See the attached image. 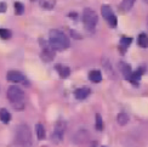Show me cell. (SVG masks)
Returning <instances> with one entry per match:
<instances>
[{
	"mask_svg": "<svg viewBox=\"0 0 148 147\" xmlns=\"http://www.w3.org/2000/svg\"><path fill=\"white\" fill-rule=\"evenodd\" d=\"M8 99L11 103V106L17 111H23L24 106H26V101H24V93L21 88L16 87V85H11L8 89Z\"/></svg>",
	"mask_w": 148,
	"mask_h": 147,
	"instance_id": "obj_1",
	"label": "cell"
},
{
	"mask_svg": "<svg viewBox=\"0 0 148 147\" xmlns=\"http://www.w3.org/2000/svg\"><path fill=\"white\" fill-rule=\"evenodd\" d=\"M49 44H50L55 50H63L69 46V39L67 35L57 29H52L49 34Z\"/></svg>",
	"mask_w": 148,
	"mask_h": 147,
	"instance_id": "obj_2",
	"label": "cell"
},
{
	"mask_svg": "<svg viewBox=\"0 0 148 147\" xmlns=\"http://www.w3.org/2000/svg\"><path fill=\"white\" fill-rule=\"evenodd\" d=\"M15 141L21 147H30L32 144V133L27 124H21L17 126L15 133Z\"/></svg>",
	"mask_w": 148,
	"mask_h": 147,
	"instance_id": "obj_3",
	"label": "cell"
},
{
	"mask_svg": "<svg viewBox=\"0 0 148 147\" xmlns=\"http://www.w3.org/2000/svg\"><path fill=\"white\" fill-rule=\"evenodd\" d=\"M83 22L84 26L89 30H94L96 24H97V15L94 10L91 9H85L83 14Z\"/></svg>",
	"mask_w": 148,
	"mask_h": 147,
	"instance_id": "obj_4",
	"label": "cell"
},
{
	"mask_svg": "<svg viewBox=\"0 0 148 147\" xmlns=\"http://www.w3.org/2000/svg\"><path fill=\"white\" fill-rule=\"evenodd\" d=\"M101 12H102V16L104 17V20H106L109 24V27H116V24H118V20H116V17L114 15V12L112 11L109 5H103L101 8Z\"/></svg>",
	"mask_w": 148,
	"mask_h": 147,
	"instance_id": "obj_5",
	"label": "cell"
},
{
	"mask_svg": "<svg viewBox=\"0 0 148 147\" xmlns=\"http://www.w3.org/2000/svg\"><path fill=\"white\" fill-rule=\"evenodd\" d=\"M66 123L63 120H58L56 125H55V129H53V134H52V139L55 142H60L61 140L63 139V135L66 133Z\"/></svg>",
	"mask_w": 148,
	"mask_h": 147,
	"instance_id": "obj_6",
	"label": "cell"
},
{
	"mask_svg": "<svg viewBox=\"0 0 148 147\" xmlns=\"http://www.w3.org/2000/svg\"><path fill=\"white\" fill-rule=\"evenodd\" d=\"M6 79L11 83H23L24 80H26L23 74L18 71H10L8 74H6Z\"/></svg>",
	"mask_w": 148,
	"mask_h": 147,
	"instance_id": "obj_7",
	"label": "cell"
},
{
	"mask_svg": "<svg viewBox=\"0 0 148 147\" xmlns=\"http://www.w3.org/2000/svg\"><path fill=\"white\" fill-rule=\"evenodd\" d=\"M55 57V49L49 44L46 46H44V49H42V52H41V58L45 61V62H50V61H52Z\"/></svg>",
	"mask_w": 148,
	"mask_h": 147,
	"instance_id": "obj_8",
	"label": "cell"
},
{
	"mask_svg": "<svg viewBox=\"0 0 148 147\" xmlns=\"http://www.w3.org/2000/svg\"><path fill=\"white\" fill-rule=\"evenodd\" d=\"M56 71L58 72V74L61 78H67V77H69L71 74V69H69V67H67L64 65H56Z\"/></svg>",
	"mask_w": 148,
	"mask_h": 147,
	"instance_id": "obj_9",
	"label": "cell"
},
{
	"mask_svg": "<svg viewBox=\"0 0 148 147\" xmlns=\"http://www.w3.org/2000/svg\"><path fill=\"white\" fill-rule=\"evenodd\" d=\"M89 139V134L84 131V130H80L78 131L75 135H74V142H77V144H83L85 142L86 140Z\"/></svg>",
	"mask_w": 148,
	"mask_h": 147,
	"instance_id": "obj_10",
	"label": "cell"
},
{
	"mask_svg": "<svg viewBox=\"0 0 148 147\" xmlns=\"http://www.w3.org/2000/svg\"><path fill=\"white\" fill-rule=\"evenodd\" d=\"M120 67H121V71H123V74H124V77L126 78V80H129V82H131V78H132V73H134V71L131 69V67L129 66V65H126V63H124V65H120Z\"/></svg>",
	"mask_w": 148,
	"mask_h": 147,
	"instance_id": "obj_11",
	"label": "cell"
},
{
	"mask_svg": "<svg viewBox=\"0 0 148 147\" xmlns=\"http://www.w3.org/2000/svg\"><path fill=\"white\" fill-rule=\"evenodd\" d=\"M74 95H75V97L78 100H84L90 95V89L89 88H80L75 91Z\"/></svg>",
	"mask_w": 148,
	"mask_h": 147,
	"instance_id": "obj_12",
	"label": "cell"
},
{
	"mask_svg": "<svg viewBox=\"0 0 148 147\" xmlns=\"http://www.w3.org/2000/svg\"><path fill=\"white\" fill-rule=\"evenodd\" d=\"M89 79L92 83H100L102 80V74L98 69H94L89 73Z\"/></svg>",
	"mask_w": 148,
	"mask_h": 147,
	"instance_id": "obj_13",
	"label": "cell"
},
{
	"mask_svg": "<svg viewBox=\"0 0 148 147\" xmlns=\"http://www.w3.org/2000/svg\"><path fill=\"white\" fill-rule=\"evenodd\" d=\"M0 119H1V122L5 124H8L11 120V114H10V112L8 111V109H5V108L0 109Z\"/></svg>",
	"mask_w": 148,
	"mask_h": 147,
	"instance_id": "obj_14",
	"label": "cell"
},
{
	"mask_svg": "<svg viewBox=\"0 0 148 147\" xmlns=\"http://www.w3.org/2000/svg\"><path fill=\"white\" fill-rule=\"evenodd\" d=\"M143 73H145V69L142 68V67H140L137 71H134V73H132V78H131V83L137 84L138 80L141 79V76H142Z\"/></svg>",
	"mask_w": 148,
	"mask_h": 147,
	"instance_id": "obj_15",
	"label": "cell"
},
{
	"mask_svg": "<svg viewBox=\"0 0 148 147\" xmlns=\"http://www.w3.org/2000/svg\"><path fill=\"white\" fill-rule=\"evenodd\" d=\"M137 43L141 47H148V35L142 33L138 35V39H137Z\"/></svg>",
	"mask_w": 148,
	"mask_h": 147,
	"instance_id": "obj_16",
	"label": "cell"
},
{
	"mask_svg": "<svg viewBox=\"0 0 148 147\" xmlns=\"http://www.w3.org/2000/svg\"><path fill=\"white\" fill-rule=\"evenodd\" d=\"M35 131H36V136H38L39 140H44L45 137V129L44 126H42V124H36L35 125Z\"/></svg>",
	"mask_w": 148,
	"mask_h": 147,
	"instance_id": "obj_17",
	"label": "cell"
},
{
	"mask_svg": "<svg viewBox=\"0 0 148 147\" xmlns=\"http://www.w3.org/2000/svg\"><path fill=\"white\" fill-rule=\"evenodd\" d=\"M116 120H118V123L119 125H125L127 124V122H129V117H127V114L126 113H119L118 114V117H116Z\"/></svg>",
	"mask_w": 148,
	"mask_h": 147,
	"instance_id": "obj_18",
	"label": "cell"
},
{
	"mask_svg": "<svg viewBox=\"0 0 148 147\" xmlns=\"http://www.w3.org/2000/svg\"><path fill=\"white\" fill-rule=\"evenodd\" d=\"M135 3V0H123V3L120 5V9L124 10V11H127L132 8V5Z\"/></svg>",
	"mask_w": 148,
	"mask_h": 147,
	"instance_id": "obj_19",
	"label": "cell"
},
{
	"mask_svg": "<svg viewBox=\"0 0 148 147\" xmlns=\"http://www.w3.org/2000/svg\"><path fill=\"white\" fill-rule=\"evenodd\" d=\"M40 5L44 9H52L55 5V1L53 0H40Z\"/></svg>",
	"mask_w": 148,
	"mask_h": 147,
	"instance_id": "obj_20",
	"label": "cell"
},
{
	"mask_svg": "<svg viewBox=\"0 0 148 147\" xmlns=\"http://www.w3.org/2000/svg\"><path fill=\"white\" fill-rule=\"evenodd\" d=\"M131 41H132L131 38H127V36H123L121 40H120V46H121V47H124V50H125V49L131 44Z\"/></svg>",
	"mask_w": 148,
	"mask_h": 147,
	"instance_id": "obj_21",
	"label": "cell"
},
{
	"mask_svg": "<svg viewBox=\"0 0 148 147\" xmlns=\"http://www.w3.org/2000/svg\"><path fill=\"white\" fill-rule=\"evenodd\" d=\"M10 36H11V32L9 29L0 28V38H1V39H9Z\"/></svg>",
	"mask_w": 148,
	"mask_h": 147,
	"instance_id": "obj_22",
	"label": "cell"
},
{
	"mask_svg": "<svg viewBox=\"0 0 148 147\" xmlns=\"http://www.w3.org/2000/svg\"><path fill=\"white\" fill-rule=\"evenodd\" d=\"M96 129L98 131H101L103 129V123H102V118L100 114H96Z\"/></svg>",
	"mask_w": 148,
	"mask_h": 147,
	"instance_id": "obj_23",
	"label": "cell"
},
{
	"mask_svg": "<svg viewBox=\"0 0 148 147\" xmlns=\"http://www.w3.org/2000/svg\"><path fill=\"white\" fill-rule=\"evenodd\" d=\"M15 11L17 15H22L24 11V6L22 3H15Z\"/></svg>",
	"mask_w": 148,
	"mask_h": 147,
	"instance_id": "obj_24",
	"label": "cell"
},
{
	"mask_svg": "<svg viewBox=\"0 0 148 147\" xmlns=\"http://www.w3.org/2000/svg\"><path fill=\"white\" fill-rule=\"evenodd\" d=\"M4 11H5V4L1 3L0 4V12H4Z\"/></svg>",
	"mask_w": 148,
	"mask_h": 147,
	"instance_id": "obj_25",
	"label": "cell"
},
{
	"mask_svg": "<svg viewBox=\"0 0 148 147\" xmlns=\"http://www.w3.org/2000/svg\"><path fill=\"white\" fill-rule=\"evenodd\" d=\"M145 1H146V3H147V4H148V0H145Z\"/></svg>",
	"mask_w": 148,
	"mask_h": 147,
	"instance_id": "obj_26",
	"label": "cell"
},
{
	"mask_svg": "<svg viewBox=\"0 0 148 147\" xmlns=\"http://www.w3.org/2000/svg\"><path fill=\"white\" fill-rule=\"evenodd\" d=\"M32 1H35V0H32Z\"/></svg>",
	"mask_w": 148,
	"mask_h": 147,
	"instance_id": "obj_27",
	"label": "cell"
}]
</instances>
